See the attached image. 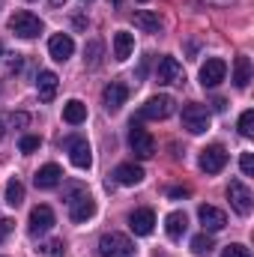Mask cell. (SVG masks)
I'll return each mask as SVG.
<instances>
[{
	"label": "cell",
	"instance_id": "obj_24",
	"mask_svg": "<svg viewBox=\"0 0 254 257\" xmlns=\"http://www.w3.org/2000/svg\"><path fill=\"white\" fill-rule=\"evenodd\" d=\"M135 27H141L144 33H159L162 30V18L156 12H150V9H141V12H135Z\"/></svg>",
	"mask_w": 254,
	"mask_h": 257
},
{
	"label": "cell",
	"instance_id": "obj_7",
	"mask_svg": "<svg viewBox=\"0 0 254 257\" xmlns=\"http://www.w3.org/2000/svg\"><path fill=\"white\" fill-rule=\"evenodd\" d=\"M54 209L51 206H45V203H39V206H33L30 209V224H27V230H30V236H45L51 227H54Z\"/></svg>",
	"mask_w": 254,
	"mask_h": 257
},
{
	"label": "cell",
	"instance_id": "obj_22",
	"mask_svg": "<svg viewBox=\"0 0 254 257\" xmlns=\"http://www.w3.org/2000/svg\"><path fill=\"white\" fill-rule=\"evenodd\" d=\"M165 230H168L171 239H183V233L189 230V218H186V212H171V215L165 218Z\"/></svg>",
	"mask_w": 254,
	"mask_h": 257
},
{
	"label": "cell",
	"instance_id": "obj_17",
	"mask_svg": "<svg viewBox=\"0 0 254 257\" xmlns=\"http://www.w3.org/2000/svg\"><path fill=\"white\" fill-rule=\"evenodd\" d=\"M114 180L120 186H138V183H144V168L135 165V162H123V165H117Z\"/></svg>",
	"mask_w": 254,
	"mask_h": 257
},
{
	"label": "cell",
	"instance_id": "obj_23",
	"mask_svg": "<svg viewBox=\"0 0 254 257\" xmlns=\"http://www.w3.org/2000/svg\"><path fill=\"white\" fill-rule=\"evenodd\" d=\"M233 84H236L239 90H245V87L251 84V60H248L245 54L233 60Z\"/></svg>",
	"mask_w": 254,
	"mask_h": 257
},
{
	"label": "cell",
	"instance_id": "obj_38",
	"mask_svg": "<svg viewBox=\"0 0 254 257\" xmlns=\"http://www.w3.org/2000/svg\"><path fill=\"white\" fill-rule=\"evenodd\" d=\"M51 6H54V9H60V6H66V0H51Z\"/></svg>",
	"mask_w": 254,
	"mask_h": 257
},
{
	"label": "cell",
	"instance_id": "obj_28",
	"mask_svg": "<svg viewBox=\"0 0 254 257\" xmlns=\"http://www.w3.org/2000/svg\"><path fill=\"white\" fill-rule=\"evenodd\" d=\"M209 248H212V239H209L206 233H197V236L191 239V251H194V254H209Z\"/></svg>",
	"mask_w": 254,
	"mask_h": 257
},
{
	"label": "cell",
	"instance_id": "obj_3",
	"mask_svg": "<svg viewBox=\"0 0 254 257\" xmlns=\"http://www.w3.org/2000/svg\"><path fill=\"white\" fill-rule=\"evenodd\" d=\"M174 108H177V102H174V96H153V99H147L144 105H141V111H138V120H168L171 114H174Z\"/></svg>",
	"mask_w": 254,
	"mask_h": 257
},
{
	"label": "cell",
	"instance_id": "obj_5",
	"mask_svg": "<svg viewBox=\"0 0 254 257\" xmlns=\"http://www.w3.org/2000/svg\"><path fill=\"white\" fill-rule=\"evenodd\" d=\"M183 128L191 132V135H203L209 128V111L197 102H189L183 105Z\"/></svg>",
	"mask_w": 254,
	"mask_h": 257
},
{
	"label": "cell",
	"instance_id": "obj_4",
	"mask_svg": "<svg viewBox=\"0 0 254 257\" xmlns=\"http://www.w3.org/2000/svg\"><path fill=\"white\" fill-rule=\"evenodd\" d=\"M129 147H132V153H135L138 159H150V156L156 153L153 135L141 126V123H135V120H132V128H129Z\"/></svg>",
	"mask_w": 254,
	"mask_h": 257
},
{
	"label": "cell",
	"instance_id": "obj_39",
	"mask_svg": "<svg viewBox=\"0 0 254 257\" xmlns=\"http://www.w3.org/2000/svg\"><path fill=\"white\" fill-rule=\"evenodd\" d=\"M0 57H3V42H0Z\"/></svg>",
	"mask_w": 254,
	"mask_h": 257
},
{
	"label": "cell",
	"instance_id": "obj_9",
	"mask_svg": "<svg viewBox=\"0 0 254 257\" xmlns=\"http://www.w3.org/2000/svg\"><path fill=\"white\" fill-rule=\"evenodd\" d=\"M227 197H230V206L239 212V215H248L254 206V197L248 192V186L242 183V180H230V186H227Z\"/></svg>",
	"mask_w": 254,
	"mask_h": 257
},
{
	"label": "cell",
	"instance_id": "obj_41",
	"mask_svg": "<svg viewBox=\"0 0 254 257\" xmlns=\"http://www.w3.org/2000/svg\"><path fill=\"white\" fill-rule=\"evenodd\" d=\"M0 138H3V126H0Z\"/></svg>",
	"mask_w": 254,
	"mask_h": 257
},
{
	"label": "cell",
	"instance_id": "obj_20",
	"mask_svg": "<svg viewBox=\"0 0 254 257\" xmlns=\"http://www.w3.org/2000/svg\"><path fill=\"white\" fill-rule=\"evenodd\" d=\"M132 51H135V36L129 30H117L114 33V57L123 63V60L132 57Z\"/></svg>",
	"mask_w": 254,
	"mask_h": 257
},
{
	"label": "cell",
	"instance_id": "obj_25",
	"mask_svg": "<svg viewBox=\"0 0 254 257\" xmlns=\"http://www.w3.org/2000/svg\"><path fill=\"white\" fill-rule=\"evenodd\" d=\"M84 63L90 66V69H96V66L102 63V42H99V39H90V42H87V48H84Z\"/></svg>",
	"mask_w": 254,
	"mask_h": 257
},
{
	"label": "cell",
	"instance_id": "obj_1",
	"mask_svg": "<svg viewBox=\"0 0 254 257\" xmlns=\"http://www.w3.org/2000/svg\"><path fill=\"white\" fill-rule=\"evenodd\" d=\"M99 254L102 257H135V245H132V239H129L126 233L111 230V233H102Z\"/></svg>",
	"mask_w": 254,
	"mask_h": 257
},
{
	"label": "cell",
	"instance_id": "obj_26",
	"mask_svg": "<svg viewBox=\"0 0 254 257\" xmlns=\"http://www.w3.org/2000/svg\"><path fill=\"white\" fill-rule=\"evenodd\" d=\"M6 203L9 206H21L24 203V186H21V180H9L6 183Z\"/></svg>",
	"mask_w": 254,
	"mask_h": 257
},
{
	"label": "cell",
	"instance_id": "obj_18",
	"mask_svg": "<svg viewBox=\"0 0 254 257\" xmlns=\"http://www.w3.org/2000/svg\"><path fill=\"white\" fill-rule=\"evenodd\" d=\"M57 87H60V78H57L54 72H39V78H36V93H39L42 102H51V99L57 96Z\"/></svg>",
	"mask_w": 254,
	"mask_h": 257
},
{
	"label": "cell",
	"instance_id": "obj_11",
	"mask_svg": "<svg viewBox=\"0 0 254 257\" xmlns=\"http://www.w3.org/2000/svg\"><path fill=\"white\" fill-rule=\"evenodd\" d=\"M66 150H69V159H72L75 168L87 171L93 165V153H90V144L84 138H66Z\"/></svg>",
	"mask_w": 254,
	"mask_h": 257
},
{
	"label": "cell",
	"instance_id": "obj_31",
	"mask_svg": "<svg viewBox=\"0 0 254 257\" xmlns=\"http://www.w3.org/2000/svg\"><path fill=\"white\" fill-rule=\"evenodd\" d=\"M221 257H251V251H248L245 245H239V242H233V245H227V248L221 251Z\"/></svg>",
	"mask_w": 254,
	"mask_h": 257
},
{
	"label": "cell",
	"instance_id": "obj_15",
	"mask_svg": "<svg viewBox=\"0 0 254 257\" xmlns=\"http://www.w3.org/2000/svg\"><path fill=\"white\" fill-rule=\"evenodd\" d=\"M129 227H132V233H138V236H150L153 233V227H156V212L153 209H135L132 215H129Z\"/></svg>",
	"mask_w": 254,
	"mask_h": 257
},
{
	"label": "cell",
	"instance_id": "obj_43",
	"mask_svg": "<svg viewBox=\"0 0 254 257\" xmlns=\"http://www.w3.org/2000/svg\"><path fill=\"white\" fill-rule=\"evenodd\" d=\"M141 3H147V0H141Z\"/></svg>",
	"mask_w": 254,
	"mask_h": 257
},
{
	"label": "cell",
	"instance_id": "obj_34",
	"mask_svg": "<svg viewBox=\"0 0 254 257\" xmlns=\"http://www.w3.org/2000/svg\"><path fill=\"white\" fill-rule=\"evenodd\" d=\"M9 123H12V126H27V123H30V117L18 111V114H12V117H9Z\"/></svg>",
	"mask_w": 254,
	"mask_h": 257
},
{
	"label": "cell",
	"instance_id": "obj_13",
	"mask_svg": "<svg viewBox=\"0 0 254 257\" xmlns=\"http://www.w3.org/2000/svg\"><path fill=\"white\" fill-rule=\"evenodd\" d=\"M224 78H227V63H224V60L209 57L206 63L200 66V84H203V87H218Z\"/></svg>",
	"mask_w": 254,
	"mask_h": 257
},
{
	"label": "cell",
	"instance_id": "obj_14",
	"mask_svg": "<svg viewBox=\"0 0 254 257\" xmlns=\"http://www.w3.org/2000/svg\"><path fill=\"white\" fill-rule=\"evenodd\" d=\"M197 218H200L203 230H209V233H218V230L227 227V215H224L218 206H209V203H203V206L197 209Z\"/></svg>",
	"mask_w": 254,
	"mask_h": 257
},
{
	"label": "cell",
	"instance_id": "obj_6",
	"mask_svg": "<svg viewBox=\"0 0 254 257\" xmlns=\"http://www.w3.org/2000/svg\"><path fill=\"white\" fill-rule=\"evenodd\" d=\"M66 203H69V218H72L75 224H84V221H90V218L96 215V200L90 197L87 189L81 194H75V197H69Z\"/></svg>",
	"mask_w": 254,
	"mask_h": 257
},
{
	"label": "cell",
	"instance_id": "obj_30",
	"mask_svg": "<svg viewBox=\"0 0 254 257\" xmlns=\"http://www.w3.org/2000/svg\"><path fill=\"white\" fill-rule=\"evenodd\" d=\"M39 144H42V141H39L36 135H24L21 144H18V150H21V153H33V150H39Z\"/></svg>",
	"mask_w": 254,
	"mask_h": 257
},
{
	"label": "cell",
	"instance_id": "obj_33",
	"mask_svg": "<svg viewBox=\"0 0 254 257\" xmlns=\"http://www.w3.org/2000/svg\"><path fill=\"white\" fill-rule=\"evenodd\" d=\"M12 230H15V221H12V218H0V242H3Z\"/></svg>",
	"mask_w": 254,
	"mask_h": 257
},
{
	"label": "cell",
	"instance_id": "obj_8",
	"mask_svg": "<svg viewBox=\"0 0 254 257\" xmlns=\"http://www.w3.org/2000/svg\"><path fill=\"white\" fill-rule=\"evenodd\" d=\"M227 165V150L221 144H209L206 150H200V171L203 174H218Z\"/></svg>",
	"mask_w": 254,
	"mask_h": 257
},
{
	"label": "cell",
	"instance_id": "obj_2",
	"mask_svg": "<svg viewBox=\"0 0 254 257\" xmlns=\"http://www.w3.org/2000/svg\"><path fill=\"white\" fill-rule=\"evenodd\" d=\"M9 30H12L18 39H36V36L42 33V21H39V15L21 9V12H15V15L9 18Z\"/></svg>",
	"mask_w": 254,
	"mask_h": 257
},
{
	"label": "cell",
	"instance_id": "obj_27",
	"mask_svg": "<svg viewBox=\"0 0 254 257\" xmlns=\"http://www.w3.org/2000/svg\"><path fill=\"white\" fill-rule=\"evenodd\" d=\"M39 251H42L45 257H63L66 254V242H63V239H48Z\"/></svg>",
	"mask_w": 254,
	"mask_h": 257
},
{
	"label": "cell",
	"instance_id": "obj_35",
	"mask_svg": "<svg viewBox=\"0 0 254 257\" xmlns=\"http://www.w3.org/2000/svg\"><path fill=\"white\" fill-rule=\"evenodd\" d=\"M171 197H174V200H180V197H189V189H186V186H177V189H171Z\"/></svg>",
	"mask_w": 254,
	"mask_h": 257
},
{
	"label": "cell",
	"instance_id": "obj_36",
	"mask_svg": "<svg viewBox=\"0 0 254 257\" xmlns=\"http://www.w3.org/2000/svg\"><path fill=\"white\" fill-rule=\"evenodd\" d=\"M21 69V54H12V60H9V72H18Z\"/></svg>",
	"mask_w": 254,
	"mask_h": 257
},
{
	"label": "cell",
	"instance_id": "obj_16",
	"mask_svg": "<svg viewBox=\"0 0 254 257\" xmlns=\"http://www.w3.org/2000/svg\"><path fill=\"white\" fill-rule=\"evenodd\" d=\"M72 51H75V42H72V36L69 33H54L51 39H48V54L57 60V63H63L72 57Z\"/></svg>",
	"mask_w": 254,
	"mask_h": 257
},
{
	"label": "cell",
	"instance_id": "obj_21",
	"mask_svg": "<svg viewBox=\"0 0 254 257\" xmlns=\"http://www.w3.org/2000/svg\"><path fill=\"white\" fill-rule=\"evenodd\" d=\"M63 120L69 126H81V123L87 120V105H84L81 99H69L63 105Z\"/></svg>",
	"mask_w": 254,
	"mask_h": 257
},
{
	"label": "cell",
	"instance_id": "obj_19",
	"mask_svg": "<svg viewBox=\"0 0 254 257\" xmlns=\"http://www.w3.org/2000/svg\"><path fill=\"white\" fill-rule=\"evenodd\" d=\"M60 180H63V171H60L57 165H45V168H39L36 177H33L36 189H57Z\"/></svg>",
	"mask_w": 254,
	"mask_h": 257
},
{
	"label": "cell",
	"instance_id": "obj_29",
	"mask_svg": "<svg viewBox=\"0 0 254 257\" xmlns=\"http://www.w3.org/2000/svg\"><path fill=\"white\" fill-rule=\"evenodd\" d=\"M239 135L242 138H251L254 135V111H242V117H239Z\"/></svg>",
	"mask_w": 254,
	"mask_h": 257
},
{
	"label": "cell",
	"instance_id": "obj_40",
	"mask_svg": "<svg viewBox=\"0 0 254 257\" xmlns=\"http://www.w3.org/2000/svg\"><path fill=\"white\" fill-rule=\"evenodd\" d=\"M114 3H117V6H120V3H123V0H114Z\"/></svg>",
	"mask_w": 254,
	"mask_h": 257
},
{
	"label": "cell",
	"instance_id": "obj_12",
	"mask_svg": "<svg viewBox=\"0 0 254 257\" xmlns=\"http://www.w3.org/2000/svg\"><path fill=\"white\" fill-rule=\"evenodd\" d=\"M126 99H129V87L123 81H111V84L102 90V105H105L111 114H117V111L126 105Z\"/></svg>",
	"mask_w": 254,
	"mask_h": 257
},
{
	"label": "cell",
	"instance_id": "obj_37",
	"mask_svg": "<svg viewBox=\"0 0 254 257\" xmlns=\"http://www.w3.org/2000/svg\"><path fill=\"white\" fill-rule=\"evenodd\" d=\"M224 105H227L224 99H215V102H212V108H215V111H224Z\"/></svg>",
	"mask_w": 254,
	"mask_h": 257
},
{
	"label": "cell",
	"instance_id": "obj_42",
	"mask_svg": "<svg viewBox=\"0 0 254 257\" xmlns=\"http://www.w3.org/2000/svg\"><path fill=\"white\" fill-rule=\"evenodd\" d=\"M84 3H90V0H84Z\"/></svg>",
	"mask_w": 254,
	"mask_h": 257
},
{
	"label": "cell",
	"instance_id": "obj_10",
	"mask_svg": "<svg viewBox=\"0 0 254 257\" xmlns=\"http://www.w3.org/2000/svg\"><path fill=\"white\" fill-rule=\"evenodd\" d=\"M156 81H159V84H183V81H186L183 63H180L177 57H162L159 66H156Z\"/></svg>",
	"mask_w": 254,
	"mask_h": 257
},
{
	"label": "cell",
	"instance_id": "obj_32",
	"mask_svg": "<svg viewBox=\"0 0 254 257\" xmlns=\"http://www.w3.org/2000/svg\"><path fill=\"white\" fill-rule=\"evenodd\" d=\"M239 168H242V174H245V177H251V174H254V156H251V153H242Z\"/></svg>",
	"mask_w": 254,
	"mask_h": 257
}]
</instances>
